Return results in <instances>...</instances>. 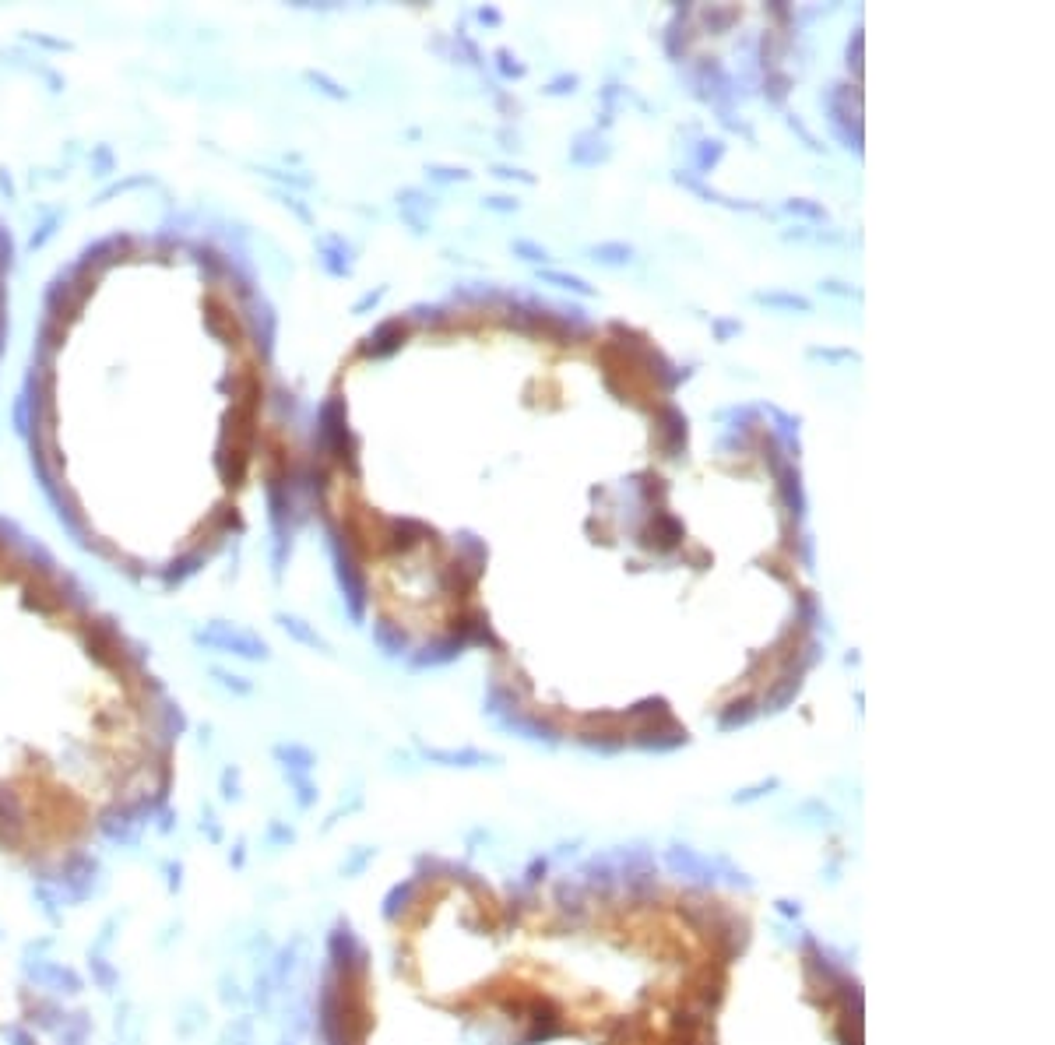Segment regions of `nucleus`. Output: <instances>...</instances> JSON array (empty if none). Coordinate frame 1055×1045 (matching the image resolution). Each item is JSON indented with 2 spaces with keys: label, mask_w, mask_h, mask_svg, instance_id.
Masks as SVG:
<instances>
[{
  "label": "nucleus",
  "mask_w": 1055,
  "mask_h": 1045,
  "mask_svg": "<svg viewBox=\"0 0 1055 1045\" xmlns=\"http://www.w3.org/2000/svg\"><path fill=\"white\" fill-rule=\"evenodd\" d=\"M496 67H500V75H503V78H510V82H521V78L528 75V64H524V60H517V57H514L507 46H500V50H496Z\"/></svg>",
  "instance_id": "17"
},
{
  "label": "nucleus",
  "mask_w": 1055,
  "mask_h": 1045,
  "mask_svg": "<svg viewBox=\"0 0 1055 1045\" xmlns=\"http://www.w3.org/2000/svg\"><path fill=\"white\" fill-rule=\"evenodd\" d=\"M510 250H514L517 257H524L528 265H542V261H549V250H546L542 243H535V240H514Z\"/></svg>",
  "instance_id": "18"
},
{
  "label": "nucleus",
  "mask_w": 1055,
  "mask_h": 1045,
  "mask_svg": "<svg viewBox=\"0 0 1055 1045\" xmlns=\"http://www.w3.org/2000/svg\"><path fill=\"white\" fill-rule=\"evenodd\" d=\"M542 285H556V289H567V292H577V296H598L594 292V285L587 282V279H580V275H571V272H556V268H539V275H535Z\"/></svg>",
  "instance_id": "12"
},
{
  "label": "nucleus",
  "mask_w": 1055,
  "mask_h": 1045,
  "mask_svg": "<svg viewBox=\"0 0 1055 1045\" xmlns=\"http://www.w3.org/2000/svg\"><path fill=\"white\" fill-rule=\"evenodd\" d=\"M577 85H580V78L567 71V75H556V78H553V82H549L542 92H546V95H571V92H577Z\"/></svg>",
  "instance_id": "23"
},
{
  "label": "nucleus",
  "mask_w": 1055,
  "mask_h": 1045,
  "mask_svg": "<svg viewBox=\"0 0 1055 1045\" xmlns=\"http://www.w3.org/2000/svg\"><path fill=\"white\" fill-rule=\"evenodd\" d=\"M655 440L662 447L665 458H679L686 451V437H689V419L675 401H662L655 405Z\"/></svg>",
  "instance_id": "3"
},
{
  "label": "nucleus",
  "mask_w": 1055,
  "mask_h": 1045,
  "mask_svg": "<svg viewBox=\"0 0 1055 1045\" xmlns=\"http://www.w3.org/2000/svg\"><path fill=\"white\" fill-rule=\"evenodd\" d=\"M689 82H693L697 99L711 102L718 113H732L736 82H732V75H728L714 57H700L697 64H689Z\"/></svg>",
  "instance_id": "2"
},
{
  "label": "nucleus",
  "mask_w": 1055,
  "mask_h": 1045,
  "mask_svg": "<svg viewBox=\"0 0 1055 1045\" xmlns=\"http://www.w3.org/2000/svg\"><path fill=\"white\" fill-rule=\"evenodd\" d=\"M806 356H809V360H823V363H859V360H862V356H859L855 349H848V345H845V349H831V345H809V349H806Z\"/></svg>",
  "instance_id": "15"
},
{
  "label": "nucleus",
  "mask_w": 1055,
  "mask_h": 1045,
  "mask_svg": "<svg viewBox=\"0 0 1055 1045\" xmlns=\"http://www.w3.org/2000/svg\"><path fill=\"white\" fill-rule=\"evenodd\" d=\"M774 479H777V496H781V503H784V514H788V521H802L806 518V489H802V472H799V465L795 462H784L777 472H774Z\"/></svg>",
  "instance_id": "5"
},
{
  "label": "nucleus",
  "mask_w": 1055,
  "mask_h": 1045,
  "mask_svg": "<svg viewBox=\"0 0 1055 1045\" xmlns=\"http://www.w3.org/2000/svg\"><path fill=\"white\" fill-rule=\"evenodd\" d=\"M711 331L718 342H732L736 335H743V321L739 317H711Z\"/></svg>",
  "instance_id": "19"
},
{
  "label": "nucleus",
  "mask_w": 1055,
  "mask_h": 1045,
  "mask_svg": "<svg viewBox=\"0 0 1055 1045\" xmlns=\"http://www.w3.org/2000/svg\"><path fill=\"white\" fill-rule=\"evenodd\" d=\"M862 25H859V28H855V32H852V39H848V53H845V57H848V67H852V75H855V78H862Z\"/></svg>",
  "instance_id": "21"
},
{
  "label": "nucleus",
  "mask_w": 1055,
  "mask_h": 1045,
  "mask_svg": "<svg viewBox=\"0 0 1055 1045\" xmlns=\"http://www.w3.org/2000/svg\"><path fill=\"white\" fill-rule=\"evenodd\" d=\"M609 155H612V148L605 145V138H602L598 127H584L574 138V145H571V162L574 166H598Z\"/></svg>",
  "instance_id": "8"
},
{
  "label": "nucleus",
  "mask_w": 1055,
  "mask_h": 1045,
  "mask_svg": "<svg viewBox=\"0 0 1055 1045\" xmlns=\"http://www.w3.org/2000/svg\"><path fill=\"white\" fill-rule=\"evenodd\" d=\"M689 14H693V7H689V4L675 7V11H672V21L665 25V32H662V46H665V53H669L675 64L689 57V43H693V36L686 32V21H689Z\"/></svg>",
  "instance_id": "7"
},
{
  "label": "nucleus",
  "mask_w": 1055,
  "mask_h": 1045,
  "mask_svg": "<svg viewBox=\"0 0 1055 1045\" xmlns=\"http://www.w3.org/2000/svg\"><path fill=\"white\" fill-rule=\"evenodd\" d=\"M823 109H827V123L834 131V138L852 148L862 152V92L852 82H834L823 92Z\"/></svg>",
  "instance_id": "1"
},
{
  "label": "nucleus",
  "mask_w": 1055,
  "mask_h": 1045,
  "mask_svg": "<svg viewBox=\"0 0 1055 1045\" xmlns=\"http://www.w3.org/2000/svg\"><path fill=\"white\" fill-rule=\"evenodd\" d=\"M587 254H591V261H598L605 268H623V265L634 261L637 250L630 243H623V240H605V243H591Z\"/></svg>",
  "instance_id": "10"
},
{
  "label": "nucleus",
  "mask_w": 1055,
  "mask_h": 1045,
  "mask_svg": "<svg viewBox=\"0 0 1055 1045\" xmlns=\"http://www.w3.org/2000/svg\"><path fill=\"white\" fill-rule=\"evenodd\" d=\"M482 204H485L489 211H500V215H510V211L521 208V201H517V197H507V194H492V197H485Z\"/></svg>",
  "instance_id": "24"
},
{
  "label": "nucleus",
  "mask_w": 1055,
  "mask_h": 1045,
  "mask_svg": "<svg viewBox=\"0 0 1055 1045\" xmlns=\"http://www.w3.org/2000/svg\"><path fill=\"white\" fill-rule=\"evenodd\" d=\"M820 292L838 296V299H862V289H855V285H848V282H838V279H823V282H820Z\"/></svg>",
  "instance_id": "22"
},
{
  "label": "nucleus",
  "mask_w": 1055,
  "mask_h": 1045,
  "mask_svg": "<svg viewBox=\"0 0 1055 1045\" xmlns=\"http://www.w3.org/2000/svg\"><path fill=\"white\" fill-rule=\"evenodd\" d=\"M672 180H675L679 187H686L689 194H697V197H704V201H711V204H721V208H728V211H764V208H760V204H753V201H736V197H728V194L714 190L711 184H704L697 173H689V170H675V173H672Z\"/></svg>",
  "instance_id": "6"
},
{
  "label": "nucleus",
  "mask_w": 1055,
  "mask_h": 1045,
  "mask_svg": "<svg viewBox=\"0 0 1055 1045\" xmlns=\"http://www.w3.org/2000/svg\"><path fill=\"white\" fill-rule=\"evenodd\" d=\"M479 21H485V25H500V21H503V14H500V11H492V7H482Z\"/></svg>",
  "instance_id": "26"
},
{
  "label": "nucleus",
  "mask_w": 1055,
  "mask_h": 1045,
  "mask_svg": "<svg viewBox=\"0 0 1055 1045\" xmlns=\"http://www.w3.org/2000/svg\"><path fill=\"white\" fill-rule=\"evenodd\" d=\"M721 159H725V141H721V138H704V141L693 148V170H697V177L704 180Z\"/></svg>",
  "instance_id": "11"
},
{
  "label": "nucleus",
  "mask_w": 1055,
  "mask_h": 1045,
  "mask_svg": "<svg viewBox=\"0 0 1055 1045\" xmlns=\"http://www.w3.org/2000/svg\"><path fill=\"white\" fill-rule=\"evenodd\" d=\"M781 208H784L788 215L806 218V222H816V226H827V222H831V211H827L820 201H813V197H788Z\"/></svg>",
  "instance_id": "13"
},
{
  "label": "nucleus",
  "mask_w": 1055,
  "mask_h": 1045,
  "mask_svg": "<svg viewBox=\"0 0 1055 1045\" xmlns=\"http://www.w3.org/2000/svg\"><path fill=\"white\" fill-rule=\"evenodd\" d=\"M440 180H468V173L465 170H433Z\"/></svg>",
  "instance_id": "27"
},
{
  "label": "nucleus",
  "mask_w": 1055,
  "mask_h": 1045,
  "mask_svg": "<svg viewBox=\"0 0 1055 1045\" xmlns=\"http://www.w3.org/2000/svg\"><path fill=\"white\" fill-rule=\"evenodd\" d=\"M788 127H791V131H795V134L806 141V148H809V152H827V145H823V141H820V138H816V134H813V131L802 123V116H799V113H788Z\"/></svg>",
  "instance_id": "20"
},
{
  "label": "nucleus",
  "mask_w": 1055,
  "mask_h": 1045,
  "mask_svg": "<svg viewBox=\"0 0 1055 1045\" xmlns=\"http://www.w3.org/2000/svg\"><path fill=\"white\" fill-rule=\"evenodd\" d=\"M788 92H791V78H788V71L777 67V71H768V75H764V95H768V102L784 106Z\"/></svg>",
  "instance_id": "14"
},
{
  "label": "nucleus",
  "mask_w": 1055,
  "mask_h": 1045,
  "mask_svg": "<svg viewBox=\"0 0 1055 1045\" xmlns=\"http://www.w3.org/2000/svg\"><path fill=\"white\" fill-rule=\"evenodd\" d=\"M753 303L760 306H774V310H799V313H813V299L802 296V292H791V289H757L753 292Z\"/></svg>",
  "instance_id": "9"
},
{
  "label": "nucleus",
  "mask_w": 1055,
  "mask_h": 1045,
  "mask_svg": "<svg viewBox=\"0 0 1055 1045\" xmlns=\"http://www.w3.org/2000/svg\"><path fill=\"white\" fill-rule=\"evenodd\" d=\"M492 173H496L500 180H517V184H524V187L535 184V177H531L528 170H517V166H492Z\"/></svg>",
  "instance_id": "25"
},
{
  "label": "nucleus",
  "mask_w": 1055,
  "mask_h": 1045,
  "mask_svg": "<svg viewBox=\"0 0 1055 1045\" xmlns=\"http://www.w3.org/2000/svg\"><path fill=\"white\" fill-rule=\"evenodd\" d=\"M637 542L644 546V550H655V553H672L679 542H682V525L672 518L669 511H655L651 518H648V528L637 535Z\"/></svg>",
  "instance_id": "4"
},
{
  "label": "nucleus",
  "mask_w": 1055,
  "mask_h": 1045,
  "mask_svg": "<svg viewBox=\"0 0 1055 1045\" xmlns=\"http://www.w3.org/2000/svg\"><path fill=\"white\" fill-rule=\"evenodd\" d=\"M700 21L711 25L714 32H725L732 21H739V7H704L700 11Z\"/></svg>",
  "instance_id": "16"
}]
</instances>
